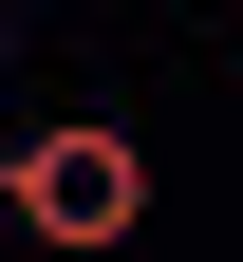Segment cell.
<instances>
[{
    "mask_svg": "<svg viewBox=\"0 0 243 262\" xmlns=\"http://www.w3.org/2000/svg\"><path fill=\"white\" fill-rule=\"evenodd\" d=\"M19 225H38L56 262H113L131 225H150V150H131L113 113H56V131H19Z\"/></svg>",
    "mask_w": 243,
    "mask_h": 262,
    "instance_id": "6da1fadb",
    "label": "cell"
},
{
    "mask_svg": "<svg viewBox=\"0 0 243 262\" xmlns=\"http://www.w3.org/2000/svg\"><path fill=\"white\" fill-rule=\"evenodd\" d=\"M0 206H19V150H0Z\"/></svg>",
    "mask_w": 243,
    "mask_h": 262,
    "instance_id": "7a4b0ae2",
    "label": "cell"
}]
</instances>
